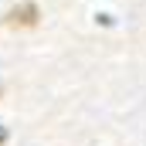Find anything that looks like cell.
Here are the masks:
<instances>
[{"label": "cell", "mask_w": 146, "mask_h": 146, "mask_svg": "<svg viewBox=\"0 0 146 146\" xmlns=\"http://www.w3.org/2000/svg\"><path fill=\"white\" fill-rule=\"evenodd\" d=\"M7 21H10V24H21V27H34V24H37V7H34V3H24V7H14Z\"/></svg>", "instance_id": "cell-1"}, {"label": "cell", "mask_w": 146, "mask_h": 146, "mask_svg": "<svg viewBox=\"0 0 146 146\" xmlns=\"http://www.w3.org/2000/svg\"><path fill=\"white\" fill-rule=\"evenodd\" d=\"M3 139H7V129H3V126H0V143H3Z\"/></svg>", "instance_id": "cell-2"}]
</instances>
